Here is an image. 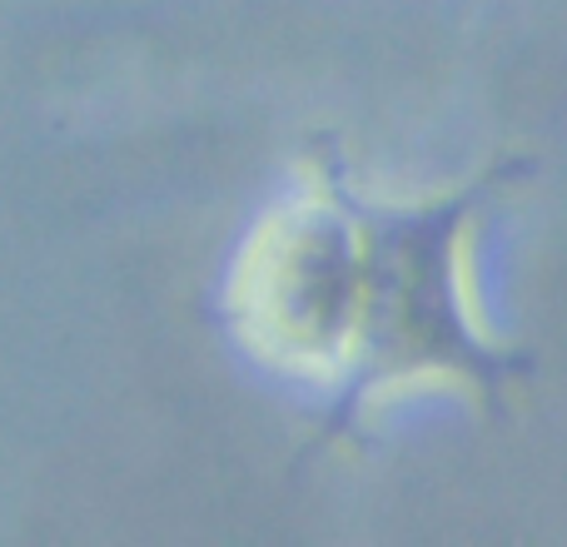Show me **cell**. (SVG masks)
<instances>
[{
  "label": "cell",
  "mask_w": 567,
  "mask_h": 547,
  "mask_svg": "<svg viewBox=\"0 0 567 547\" xmlns=\"http://www.w3.org/2000/svg\"><path fill=\"white\" fill-rule=\"evenodd\" d=\"M523 165H493L473 185L449 189L423 205H369L353 195L359 215V319L349 363L329 419L313 448L349 433L373 393L413 379L468 383L488 409H503V389L533 363L478 333L463 293V239L478 205L518 179Z\"/></svg>",
  "instance_id": "obj_1"
},
{
  "label": "cell",
  "mask_w": 567,
  "mask_h": 547,
  "mask_svg": "<svg viewBox=\"0 0 567 547\" xmlns=\"http://www.w3.org/2000/svg\"><path fill=\"white\" fill-rule=\"evenodd\" d=\"M229 319L259 359L343 379L359 319V215L333 149L309 159V179L255 229L229 283Z\"/></svg>",
  "instance_id": "obj_2"
}]
</instances>
